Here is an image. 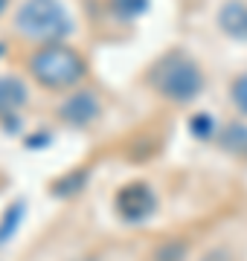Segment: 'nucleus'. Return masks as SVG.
<instances>
[{
  "label": "nucleus",
  "mask_w": 247,
  "mask_h": 261,
  "mask_svg": "<svg viewBox=\"0 0 247 261\" xmlns=\"http://www.w3.org/2000/svg\"><path fill=\"white\" fill-rule=\"evenodd\" d=\"M152 84L154 90L171 102H192L204 87V75H201L198 64L192 58L181 56V53H169L166 58H160L152 70Z\"/></svg>",
  "instance_id": "1"
},
{
  "label": "nucleus",
  "mask_w": 247,
  "mask_h": 261,
  "mask_svg": "<svg viewBox=\"0 0 247 261\" xmlns=\"http://www.w3.org/2000/svg\"><path fill=\"white\" fill-rule=\"evenodd\" d=\"M29 73L44 87H73V84L85 75V61L76 49L64 47V44H53V47H41L29 56Z\"/></svg>",
  "instance_id": "2"
},
{
  "label": "nucleus",
  "mask_w": 247,
  "mask_h": 261,
  "mask_svg": "<svg viewBox=\"0 0 247 261\" xmlns=\"http://www.w3.org/2000/svg\"><path fill=\"white\" fill-rule=\"evenodd\" d=\"M15 29L32 41H61L70 35V15L58 0H23L15 12Z\"/></svg>",
  "instance_id": "3"
},
{
  "label": "nucleus",
  "mask_w": 247,
  "mask_h": 261,
  "mask_svg": "<svg viewBox=\"0 0 247 261\" xmlns=\"http://www.w3.org/2000/svg\"><path fill=\"white\" fill-rule=\"evenodd\" d=\"M154 209H157V197H154L152 186H145V183H128L116 195V212L131 224L145 221Z\"/></svg>",
  "instance_id": "4"
},
{
  "label": "nucleus",
  "mask_w": 247,
  "mask_h": 261,
  "mask_svg": "<svg viewBox=\"0 0 247 261\" xmlns=\"http://www.w3.org/2000/svg\"><path fill=\"white\" fill-rule=\"evenodd\" d=\"M99 99H96L90 90H79V93L67 96L64 105L58 108V113H61V119L70 122V125H90V122L99 116Z\"/></svg>",
  "instance_id": "5"
},
{
  "label": "nucleus",
  "mask_w": 247,
  "mask_h": 261,
  "mask_svg": "<svg viewBox=\"0 0 247 261\" xmlns=\"http://www.w3.org/2000/svg\"><path fill=\"white\" fill-rule=\"evenodd\" d=\"M218 27L233 38H247V3L227 0L218 9Z\"/></svg>",
  "instance_id": "6"
},
{
  "label": "nucleus",
  "mask_w": 247,
  "mask_h": 261,
  "mask_svg": "<svg viewBox=\"0 0 247 261\" xmlns=\"http://www.w3.org/2000/svg\"><path fill=\"white\" fill-rule=\"evenodd\" d=\"M23 99H27L23 84L15 82V79H0V108H3V111L23 105Z\"/></svg>",
  "instance_id": "7"
},
{
  "label": "nucleus",
  "mask_w": 247,
  "mask_h": 261,
  "mask_svg": "<svg viewBox=\"0 0 247 261\" xmlns=\"http://www.w3.org/2000/svg\"><path fill=\"white\" fill-rule=\"evenodd\" d=\"M224 148L247 154V128L244 125H230L227 134H224Z\"/></svg>",
  "instance_id": "8"
},
{
  "label": "nucleus",
  "mask_w": 247,
  "mask_h": 261,
  "mask_svg": "<svg viewBox=\"0 0 247 261\" xmlns=\"http://www.w3.org/2000/svg\"><path fill=\"white\" fill-rule=\"evenodd\" d=\"M20 215H23V203H12L9 212L3 215V221H0V241H9V235L20 224Z\"/></svg>",
  "instance_id": "9"
},
{
  "label": "nucleus",
  "mask_w": 247,
  "mask_h": 261,
  "mask_svg": "<svg viewBox=\"0 0 247 261\" xmlns=\"http://www.w3.org/2000/svg\"><path fill=\"white\" fill-rule=\"evenodd\" d=\"M230 96H233V105H236L241 113H247V70L241 75H236V82L230 87Z\"/></svg>",
  "instance_id": "10"
},
{
  "label": "nucleus",
  "mask_w": 247,
  "mask_h": 261,
  "mask_svg": "<svg viewBox=\"0 0 247 261\" xmlns=\"http://www.w3.org/2000/svg\"><path fill=\"white\" fill-rule=\"evenodd\" d=\"M114 9L122 15V18H134L145 9V0H114Z\"/></svg>",
  "instance_id": "11"
},
{
  "label": "nucleus",
  "mask_w": 247,
  "mask_h": 261,
  "mask_svg": "<svg viewBox=\"0 0 247 261\" xmlns=\"http://www.w3.org/2000/svg\"><path fill=\"white\" fill-rule=\"evenodd\" d=\"M192 128H195V134L207 137L209 128H212V119H209V116H195V119H192Z\"/></svg>",
  "instance_id": "12"
},
{
  "label": "nucleus",
  "mask_w": 247,
  "mask_h": 261,
  "mask_svg": "<svg viewBox=\"0 0 247 261\" xmlns=\"http://www.w3.org/2000/svg\"><path fill=\"white\" fill-rule=\"evenodd\" d=\"M82 177H85V174H73V177L61 180L64 186H56V195H64V192H73V189H79V186H82V183H79Z\"/></svg>",
  "instance_id": "13"
},
{
  "label": "nucleus",
  "mask_w": 247,
  "mask_h": 261,
  "mask_svg": "<svg viewBox=\"0 0 247 261\" xmlns=\"http://www.w3.org/2000/svg\"><path fill=\"white\" fill-rule=\"evenodd\" d=\"M6 3H9V0H0V15H3V9H6Z\"/></svg>",
  "instance_id": "14"
}]
</instances>
